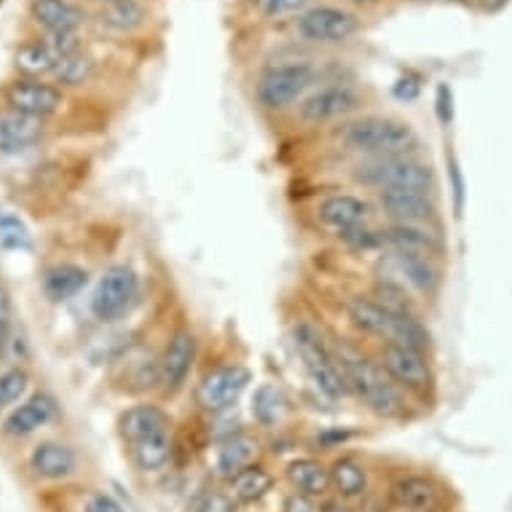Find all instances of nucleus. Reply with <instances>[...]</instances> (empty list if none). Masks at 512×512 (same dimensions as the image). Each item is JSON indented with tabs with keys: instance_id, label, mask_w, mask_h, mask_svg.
<instances>
[{
	"instance_id": "obj_1",
	"label": "nucleus",
	"mask_w": 512,
	"mask_h": 512,
	"mask_svg": "<svg viewBox=\"0 0 512 512\" xmlns=\"http://www.w3.org/2000/svg\"><path fill=\"white\" fill-rule=\"evenodd\" d=\"M341 143L354 153L370 159H387V156H408L419 145V135L411 124L389 116H365L346 124L341 132Z\"/></svg>"
},
{
	"instance_id": "obj_2",
	"label": "nucleus",
	"mask_w": 512,
	"mask_h": 512,
	"mask_svg": "<svg viewBox=\"0 0 512 512\" xmlns=\"http://www.w3.org/2000/svg\"><path fill=\"white\" fill-rule=\"evenodd\" d=\"M338 365L344 370L349 392L360 397L362 403L368 405V411L384 419H395L405 411L403 389L397 387L389 378V373L381 368V362H373L362 354H341Z\"/></svg>"
},
{
	"instance_id": "obj_3",
	"label": "nucleus",
	"mask_w": 512,
	"mask_h": 512,
	"mask_svg": "<svg viewBox=\"0 0 512 512\" xmlns=\"http://www.w3.org/2000/svg\"><path fill=\"white\" fill-rule=\"evenodd\" d=\"M357 183L376 188V191H421V194H435V169L427 161L416 156H387V159H370L357 167L354 172Z\"/></svg>"
},
{
	"instance_id": "obj_4",
	"label": "nucleus",
	"mask_w": 512,
	"mask_h": 512,
	"mask_svg": "<svg viewBox=\"0 0 512 512\" xmlns=\"http://www.w3.org/2000/svg\"><path fill=\"white\" fill-rule=\"evenodd\" d=\"M293 338L298 357H301L303 368H306L309 378L314 381V387L328 400H341L349 392V384H346L344 370L338 365V357L325 346L317 328L309 325V322H301L295 328Z\"/></svg>"
},
{
	"instance_id": "obj_5",
	"label": "nucleus",
	"mask_w": 512,
	"mask_h": 512,
	"mask_svg": "<svg viewBox=\"0 0 512 512\" xmlns=\"http://www.w3.org/2000/svg\"><path fill=\"white\" fill-rule=\"evenodd\" d=\"M314 84V68L306 62H290V65H274L258 78L255 97L266 110H285L295 100H301Z\"/></svg>"
},
{
	"instance_id": "obj_6",
	"label": "nucleus",
	"mask_w": 512,
	"mask_h": 512,
	"mask_svg": "<svg viewBox=\"0 0 512 512\" xmlns=\"http://www.w3.org/2000/svg\"><path fill=\"white\" fill-rule=\"evenodd\" d=\"M137 287H140L137 274L129 266H124V263L110 266L97 282V290L92 295V314L100 322H116L135 303Z\"/></svg>"
},
{
	"instance_id": "obj_7",
	"label": "nucleus",
	"mask_w": 512,
	"mask_h": 512,
	"mask_svg": "<svg viewBox=\"0 0 512 512\" xmlns=\"http://www.w3.org/2000/svg\"><path fill=\"white\" fill-rule=\"evenodd\" d=\"M378 362H381V368L387 370L397 387L405 389V392L427 395L429 389L435 387V376H432V368H429L427 354L413 352V349L400 344H384Z\"/></svg>"
},
{
	"instance_id": "obj_8",
	"label": "nucleus",
	"mask_w": 512,
	"mask_h": 512,
	"mask_svg": "<svg viewBox=\"0 0 512 512\" xmlns=\"http://www.w3.org/2000/svg\"><path fill=\"white\" fill-rule=\"evenodd\" d=\"M295 27L311 43H344L360 33V19L336 6H314L303 11Z\"/></svg>"
},
{
	"instance_id": "obj_9",
	"label": "nucleus",
	"mask_w": 512,
	"mask_h": 512,
	"mask_svg": "<svg viewBox=\"0 0 512 512\" xmlns=\"http://www.w3.org/2000/svg\"><path fill=\"white\" fill-rule=\"evenodd\" d=\"M360 108V92L349 84H330L319 86L309 97H303L298 105V116L303 124L319 126L346 118L349 113Z\"/></svg>"
},
{
	"instance_id": "obj_10",
	"label": "nucleus",
	"mask_w": 512,
	"mask_h": 512,
	"mask_svg": "<svg viewBox=\"0 0 512 512\" xmlns=\"http://www.w3.org/2000/svg\"><path fill=\"white\" fill-rule=\"evenodd\" d=\"M3 100H6L9 110H17V113L43 121V118L54 116L65 105V94L59 92L54 84L41 81V78H14L3 89Z\"/></svg>"
},
{
	"instance_id": "obj_11",
	"label": "nucleus",
	"mask_w": 512,
	"mask_h": 512,
	"mask_svg": "<svg viewBox=\"0 0 512 512\" xmlns=\"http://www.w3.org/2000/svg\"><path fill=\"white\" fill-rule=\"evenodd\" d=\"M250 384V373L242 365H220L202 378L196 389V403L207 413H223L242 397Z\"/></svg>"
},
{
	"instance_id": "obj_12",
	"label": "nucleus",
	"mask_w": 512,
	"mask_h": 512,
	"mask_svg": "<svg viewBox=\"0 0 512 512\" xmlns=\"http://www.w3.org/2000/svg\"><path fill=\"white\" fill-rule=\"evenodd\" d=\"M196 360V336L188 328H180L172 333L167 349L159 360V384L167 389L169 395H175L185 387V381L191 376Z\"/></svg>"
},
{
	"instance_id": "obj_13",
	"label": "nucleus",
	"mask_w": 512,
	"mask_h": 512,
	"mask_svg": "<svg viewBox=\"0 0 512 512\" xmlns=\"http://www.w3.org/2000/svg\"><path fill=\"white\" fill-rule=\"evenodd\" d=\"M378 204L395 223H411V226H429L437 220V202L432 194L421 191H378Z\"/></svg>"
},
{
	"instance_id": "obj_14",
	"label": "nucleus",
	"mask_w": 512,
	"mask_h": 512,
	"mask_svg": "<svg viewBox=\"0 0 512 512\" xmlns=\"http://www.w3.org/2000/svg\"><path fill=\"white\" fill-rule=\"evenodd\" d=\"M368 202H362L357 196L352 194H333L325 196L317 207V218L322 226L333 231V234L344 236L354 228L365 226V220H368Z\"/></svg>"
},
{
	"instance_id": "obj_15",
	"label": "nucleus",
	"mask_w": 512,
	"mask_h": 512,
	"mask_svg": "<svg viewBox=\"0 0 512 512\" xmlns=\"http://www.w3.org/2000/svg\"><path fill=\"white\" fill-rule=\"evenodd\" d=\"M381 247L392 252H413V255H427L437 258L443 252V239L427 226H411V223H392L381 231Z\"/></svg>"
},
{
	"instance_id": "obj_16",
	"label": "nucleus",
	"mask_w": 512,
	"mask_h": 512,
	"mask_svg": "<svg viewBox=\"0 0 512 512\" xmlns=\"http://www.w3.org/2000/svg\"><path fill=\"white\" fill-rule=\"evenodd\" d=\"M346 314H349V322H352L354 328L362 330L365 336L381 338V341H395V328H397V314L387 311L378 301L373 298H352V301L346 303ZM405 317V314H403Z\"/></svg>"
},
{
	"instance_id": "obj_17",
	"label": "nucleus",
	"mask_w": 512,
	"mask_h": 512,
	"mask_svg": "<svg viewBox=\"0 0 512 512\" xmlns=\"http://www.w3.org/2000/svg\"><path fill=\"white\" fill-rule=\"evenodd\" d=\"M43 121L41 118L25 116L17 110L0 113V153L17 156V153L30 151L33 145L41 143Z\"/></svg>"
},
{
	"instance_id": "obj_18",
	"label": "nucleus",
	"mask_w": 512,
	"mask_h": 512,
	"mask_svg": "<svg viewBox=\"0 0 512 512\" xmlns=\"http://www.w3.org/2000/svg\"><path fill=\"white\" fill-rule=\"evenodd\" d=\"M57 419V403L49 395H33L30 400L14 408L9 419L3 421V432L9 437H27Z\"/></svg>"
},
{
	"instance_id": "obj_19",
	"label": "nucleus",
	"mask_w": 512,
	"mask_h": 512,
	"mask_svg": "<svg viewBox=\"0 0 512 512\" xmlns=\"http://www.w3.org/2000/svg\"><path fill=\"white\" fill-rule=\"evenodd\" d=\"M129 451H132V462L137 464V470L143 472H159L164 470L172 459V435H169V427H159L148 432V435L137 437L135 443H129Z\"/></svg>"
},
{
	"instance_id": "obj_20",
	"label": "nucleus",
	"mask_w": 512,
	"mask_h": 512,
	"mask_svg": "<svg viewBox=\"0 0 512 512\" xmlns=\"http://www.w3.org/2000/svg\"><path fill=\"white\" fill-rule=\"evenodd\" d=\"M392 502L405 512H432L440 504V491L424 475H405L392 486Z\"/></svg>"
},
{
	"instance_id": "obj_21",
	"label": "nucleus",
	"mask_w": 512,
	"mask_h": 512,
	"mask_svg": "<svg viewBox=\"0 0 512 512\" xmlns=\"http://www.w3.org/2000/svg\"><path fill=\"white\" fill-rule=\"evenodd\" d=\"M30 467H33V472L38 478H70V475L76 472V454H73V448H68V445L46 440V443L35 445L33 448V454H30Z\"/></svg>"
},
{
	"instance_id": "obj_22",
	"label": "nucleus",
	"mask_w": 512,
	"mask_h": 512,
	"mask_svg": "<svg viewBox=\"0 0 512 512\" xmlns=\"http://www.w3.org/2000/svg\"><path fill=\"white\" fill-rule=\"evenodd\" d=\"M392 263L400 271L405 282L419 290L421 295H435L440 290V269H437L435 258L427 255H413V252H392Z\"/></svg>"
},
{
	"instance_id": "obj_23",
	"label": "nucleus",
	"mask_w": 512,
	"mask_h": 512,
	"mask_svg": "<svg viewBox=\"0 0 512 512\" xmlns=\"http://www.w3.org/2000/svg\"><path fill=\"white\" fill-rule=\"evenodd\" d=\"M86 282H89L86 269H81L76 263H57V266H49L43 271L41 290L51 303H62L81 293Z\"/></svg>"
},
{
	"instance_id": "obj_24",
	"label": "nucleus",
	"mask_w": 512,
	"mask_h": 512,
	"mask_svg": "<svg viewBox=\"0 0 512 512\" xmlns=\"http://www.w3.org/2000/svg\"><path fill=\"white\" fill-rule=\"evenodd\" d=\"M30 17L49 33L59 30H78L84 22V11L70 0H30Z\"/></svg>"
},
{
	"instance_id": "obj_25",
	"label": "nucleus",
	"mask_w": 512,
	"mask_h": 512,
	"mask_svg": "<svg viewBox=\"0 0 512 512\" xmlns=\"http://www.w3.org/2000/svg\"><path fill=\"white\" fill-rule=\"evenodd\" d=\"M290 486L298 491V494L306 496H325L330 491V470L317 459H309V456H301V459H293L287 464L285 470Z\"/></svg>"
},
{
	"instance_id": "obj_26",
	"label": "nucleus",
	"mask_w": 512,
	"mask_h": 512,
	"mask_svg": "<svg viewBox=\"0 0 512 512\" xmlns=\"http://www.w3.org/2000/svg\"><path fill=\"white\" fill-rule=\"evenodd\" d=\"M330 486L341 499H362L368 491V470L357 456H338L330 464Z\"/></svg>"
},
{
	"instance_id": "obj_27",
	"label": "nucleus",
	"mask_w": 512,
	"mask_h": 512,
	"mask_svg": "<svg viewBox=\"0 0 512 512\" xmlns=\"http://www.w3.org/2000/svg\"><path fill=\"white\" fill-rule=\"evenodd\" d=\"M159 427H169V416L161 411L159 405L151 403L132 405V408L121 413V419H118V429H121V437H124L126 443H135L137 437L148 435V432H153V429Z\"/></svg>"
},
{
	"instance_id": "obj_28",
	"label": "nucleus",
	"mask_w": 512,
	"mask_h": 512,
	"mask_svg": "<svg viewBox=\"0 0 512 512\" xmlns=\"http://www.w3.org/2000/svg\"><path fill=\"white\" fill-rule=\"evenodd\" d=\"M255 454H258V440H252V437L247 435L228 437L226 443L220 445L215 470H218L220 478L231 480L234 475H239L244 467H250Z\"/></svg>"
},
{
	"instance_id": "obj_29",
	"label": "nucleus",
	"mask_w": 512,
	"mask_h": 512,
	"mask_svg": "<svg viewBox=\"0 0 512 512\" xmlns=\"http://www.w3.org/2000/svg\"><path fill=\"white\" fill-rule=\"evenodd\" d=\"M228 483H231V499L234 502L255 504L261 502L263 496L274 488V475L266 467H261V464H250V467H244Z\"/></svg>"
},
{
	"instance_id": "obj_30",
	"label": "nucleus",
	"mask_w": 512,
	"mask_h": 512,
	"mask_svg": "<svg viewBox=\"0 0 512 512\" xmlns=\"http://www.w3.org/2000/svg\"><path fill=\"white\" fill-rule=\"evenodd\" d=\"M59 62L57 51L51 49L49 41H30L25 46H19L17 57H14V65H17L19 73H25V78H38L46 76L54 65Z\"/></svg>"
},
{
	"instance_id": "obj_31",
	"label": "nucleus",
	"mask_w": 512,
	"mask_h": 512,
	"mask_svg": "<svg viewBox=\"0 0 512 512\" xmlns=\"http://www.w3.org/2000/svg\"><path fill=\"white\" fill-rule=\"evenodd\" d=\"M102 25H108L116 33H135L137 27L145 25V9L137 0H108L102 6Z\"/></svg>"
},
{
	"instance_id": "obj_32",
	"label": "nucleus",
	"mask_w": 512,
	"mask_h": 512,
	"mask_svg": "<svg viewBox=\"0 0 512 512\" xmlns=\"http://www.w3.org/2000/svg\"><path fill=\"white\" fill-rule=\"evenodd\" d=\"M92 73H94L92 57H86V54H81V51H76V54H68V57H62L57 65H54V70H51L54 81L62 86L86 84V81L92 78Z\"/></svg>"
},
{
	"instance_id": "obj_33",
	"label": "nucleus",
	"mask_w": 512,
	"mask_h": 512,
	"mask_svg": "<svg viewBox=\"0 0 512 512\" xmlns=\"http://www.w3.org/2000/svg\"><path fill=\"white\" fill-rule=\"evenodd\" d=\"M0 247L3 250H27L30 247V231L14 212L0 210Z\"/></svg>"
},
{
	"instance_id": "obj_34",
	"label": "nucleus",
	"mask_w": 512,
	"mask_h": 512,
	"mask_svg": "<svg viewBox=\"0 0 512 512\" xmlns=\"http://www.w3.org/2000/svg\"><path fill=\"white\" fill-rule=\"evenodd\" d=\"M27 387H30V376L22 368H9L0 373V411L9 405L19 403L25 397Z\"/></svg>"
},
{
	"instance_id": "obj_35",
	"label": "nucleus",
	"mask_w": 512,
	"mask_h": 512,
	"mask_svg": "<svg viewBox=\"0 0 512 512\" xmlns=\"http://www.w3.org/2000/svg\"><path fill=\"white\" fill-rule=\"evenodd\" d=\"M373 301H378L387 311L397 314V317H403V314H413V306L408 301V295L397 282H378L373 287V295H370Z\"/></svg>"
},
{
	"instance_id": "obj_36",
	"label": "nucleus",
	"mask_w": 512,
	"mask_h": 512,
	"mask_svg": "<svg viewBox=\"0 0 512 512\" xmlns=\"http://www.w3.org/2000/svg\"><path fill=\"white\" fill-rule=\"evenodd\" d=\"M282 408H285V400H282V395L274 387H261L252 397V413L266 427H271L279 419Z\"/></svg>"
},
{
	"instance_id": "obj_37",
	"label": "nucleus",
	"mask_w": 512,
	"mask_h": 512,
	"mask_svg": "<svg viewBox=\"0 0 512 512\" xmlns=\"http://www.w3.org/2000/svg\"><path fill=\"white\" fill-rule=\"evenodd\" d=\"M311 3H314V0H255L258 14H261L263 19H285L293 17V14L301 17Z\"/></svg>"
},
{
	"instance_id": "obj_38",
	"label": "nucleus",
	"mask_w": 512,
	"mask_h": 512,
	"mask_svg": "<svg viewBox=\"0 0 512 512\" xmlns=\"http://www.w3.org/2000/svg\"><path fill=\"white\" fill-rule=\"evenodd\" d=\"M11 330V301L6 290H0V357H3V349H6V341H9Z\"/></svg>"
},
{
	"instance_id": "obj_39",
	"label": "nucleus",
	"mask_w": 512,
	"mask_h": 512,
	"mask_svg": "<svg viewBox=\"0 0 512 512\" xmlns=\"http://www.w3.org/2000/svg\"><path fill=\"white\" fill-rule=\"evenodd\" d=\"M84 512H124V507L108 494H92L86 499Z\"/></svg>"
},
{
	"instance_id": "obj_40",
	"label": "nucleus",
	"mask_w": 512,
	"mask_h": 512,
	"mask_svg": "<svg viewBox=\"0 0 512 512\" xmlns=\"http://www.w3.org/2000/svg\"><path fill=\"white\" fill-rule=\"evenodd\" d=\"M454 97H451V86L440 84L437 86V116L443 124H451V118H454Z\"/></svg>"
},
{
	"instance_id": "obj_41",
	"label": "nucleus",
	"mask_w": 512,
	"mask_h": 512,
	"mask_svg": "<svg viewBox=\"0 0 512 512\" xmlns=\"http://www.w3.org/2000/svg\"><path fill=\"white\" fill-rule=\"evenodd\" d=\"M282 512H319L317 502H314V496H306V494H290L282 504Z\"/></svg>"
},
{
	"instance_id": "obj_42",
	"label": "nucleus",
	"mask_w": 512,
	"mask_h": 512,
	"mask_svg": "<svg viewBox=\"0 0 512 512\" xmlns=\"http://www.w3.org/2000/svg\"><path fill=\"white\" fill-rule=\"evenodd\" d=\"M199 512H234V499H231V494L204 496Z\"/></svg>"
},
{
	"instance_id": "obj_43",
	"label": "nucleus",
	"mask_w": 512,
	"mask_h": 512,
	"mask_svg": "<svg viewBox=\"0 0 512 512\" xmlns=\"http://www.w3.org/2000/svg\"><path fill=\"white\" fill-rule=\"evenodd\" d=\"M419 89L421 86L416 84V81H411V78H403V81H397L395 84V97L397 100H405L411 102L419 97Z\"/></svg>"
},
{
	"instance_id": "obj_44",
	"label": "nucleus",
	"mask_w": 512,
	"mask_h": 512,
	"mask_svg": "<svg viewBox=\"0 0 512 512\" xmlns=\"http://www.w3.org/2000/svg\"><path fill=\"white\" fill-rule=\"evenodd\" d=\"M454 188H456V215H462V175H459V169L454 164Z\"/></svg>"
},
{
	"instance_id": "obj_45",
	"label": "nucleus",
	"mask_w": 512,
	"mask_h": 512,
	"mask_svg": "<svg viewBox=\"0 0 512 512\" xmlns=\"http://www.w3.org/2000/svg\"><path fill=\"white\" fill-rule=\"evenodd\" d=\"M478 3L483 6V9H499V6H504L507 0H478Z\"/></svg>"
},
{
	"instance_id": "obj_46",
	"label": "nucleus",
	"mask_w": 512,
	"mask_h": 512,
	"mask_svg": "<svg viewBox=\"0 0 512 512\" xmlns=\"http://www.w3.org/2000/svg\"><path fill=\"white\" fill-rule=\"evenodd\" d=\"M325 512H349V507L333 502V504H328V507H325Z\"/></svg>"
},
{
	"instance_id": "obj_47",
	"label": "nucleus",
	"mask_w": 512,
	"mask_h": 512,
	"mask_svg": "<svg viewBox=\"0 0 512 512\" xmlns=\"http://www.w3.org/2000/svg\"><path fill=\"white\" fill-rule=\"evenodd\" d=\"M346 3H357V6H370V3H376V0H346Z\"/></svg>"
},
{
	"instance_id": "obj_48",
	"label": "nucleus",
	"mask_w": 512,
	"mask_h": 512,
	"mask_svg": "<svg viewBox=\"0 0 512 512\" xmlns=\"http://www.w3.org/2000/svg\"><path fill=\"white\" fill-rule=\"evenodd\" d=\"M102 3H108V0H102Z\"/></svg>"
}]
</instances>
